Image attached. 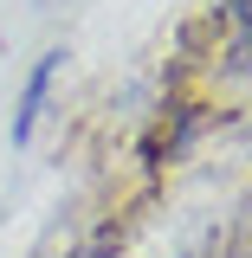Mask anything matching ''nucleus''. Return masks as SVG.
<instances>
[{"instance_id": "1", "label": "nucleus", "mask_w": 252, "mask_h": 258, "mask_svg": "<svg viewBox=\"0 0 252 258\" xmlns=\"http://www.w3.org/2000/svg\"><path fill=\"white\" fill-rule=\"evenodd\" d=\"M65 71V52L52 45V52H39V64L26 71V91H20V110H13V149H26L32 129H39V116H45V97H52V84H59Z\"/></svg>"}, {"instance_id": "2", "label": "nucleus", "mask_w": 252, "mask_h": 258, "mask_svg": "<svg viewBox=\"0 0 252 258\" xmlns=\"http://www.w3.org/2000/svg\"><path fill=\"white\" fill-rule=\"evenodd\" d=\"M226 26H233V45H226V58L252 71V0H226Z\"/></svg>"}]
</instances>
